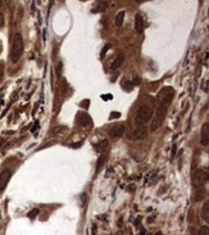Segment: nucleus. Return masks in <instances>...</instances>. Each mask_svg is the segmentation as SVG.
Here are the masks:
<instances>
[{
    "mask_svg": "<svg viewBox=\"0 0 209 235\" xmlns=\"http://www.w3.org/2000/svg\"><path fill=\"white\" fill-rule=\"evenodd\" d=\"M80 197H81L80 199H81V201H82V205H84V204H85V203H86V199H87L86 194H82Z\"/></svg>",
    "mask_w": 209,
    "mask_h": 235,
    "instance_id": "obj_29",
    "label": "nucleus"
},
{
    "mask_svg": "<svg viewBox=\"0 0 209 235\" xmlns=\"http://www.w3.org/2000/svg\"><path fill=\"white\" fill-rule=\"evenodd\" d=\"M121 116H122V114L120 112H112L110 115V118L111 119H117V118H120Z\"/></svg>",
    "mask_w": 209,
    "mask_h": 235,
    "instance_id": "obj_25",
    "label": "nucleus"
},
{
    "mask_svg": "<svg viewBox=\"0 0 209 235\" xmlns=\"http://www.w3.org/2000/svg\"><path fill=\"white\" fill-rule=\"evenodd\" d=\"M176 145H173V148H172V155H171L172 159H173V157L176 156Z\"/></svg>",
    "mask_w": 209,
    "mask_h": 235,
    "instance_id": "obj_27",
    "label": "nucleus"
},
{
    "mask_svg": "<svg viewBox=\"0 0 209 235\" xmlns=\"http://www.w3.org/2000/svg\"><path fill=\"white\" fill-rule=\"evenodd\" d=\"M200 141L203 145H207L209 143V124H208V122H205L201 127Z\"/></svg>",
    "mask_w": 209,
    "mask_h": 235,
    "instance_id": "obj_9",
    "label": "nucleus"
},
{
    "mask_svg": "<svg viewBox=\"0 0 209 235\" xmlns=\"http://www.w3.org/2000/svg\"><path fill=\"white\" fill-rule=\"evenodd\" d=\"M2 6V2L1 1H0V7H1Z\"/></svg>",
    "mask_w": 209,
    "mask_h": 235,
    "instance_id": "obj_35",
    "label": "nucleus"
},
{
    "mask_svg": "<svg viewBox=\"0 0 209 235\" xmlns=\"http://www.w3.org/2000/svg\"><path fill=\"white\" fill-rule=\"evenodd\" d=\"M39 121H37L36 124H35V125H34V128H32L31 131H32V132H35L37 129H39Z\"/></svg>",
    "mask_w": 209,
    "mask_h": 235,
    "instance_id": "obj_31",
    "label": "nucleus"
},
{
    "mask_svg": "<svg viewBox=\"0 0 209 235\" xmlns=\"http://www.w3.org/2000/svg\"><path fill=\"white\" fill-rule=\"evenodd\" d=\"M83 145V141H80V142H76V143H73V144H70V147L72 148H81Z\"/></svg>",
    "mask_w": 209,
    "mask_h": 235,
    "instance_id": "obj_22",
    "label": "nucleus"
},
{
    "mask_svg": "<svg viewBox=\"0 0 209 235\" xmlns=\"http://www.w3.org/2000/svg\"><path fill=\"white\" fill-rule=\"evenodd\" d=\"M131 83H132V85L134 86H137V85H139L140 84V78L139 77H134L133 78V80L131 81Z\"/></svg>",
    "mask_w": 209,
    "mask_h": 235,
    "instance_id": "obj_26",
    "label": "nucleus"
},
{
    "mask_svg": "<svg viewBox=\"0 0 209 235\" xmlns=\"http://www.w3.org/2000/svg\"><path fill=\"white\" fill-rule=\"evenodd\" d=\"M201 89H202V91H204L206 94L208 93V89H209V82H208V80H206L205 82H203V83H202Z\"/></svg>",
    "mask_w": 209,
    "mask_h": 235,
    "instance_id": "obj_23",
    "label": "nucleus"
},
{
    "mask_svg": "<svg viewBox=\"0 0 209 235\" xmlns=\"http://www.w3.org/2000/svg\"><path fill=\"white\" fill-rule=\"evenodd\" d=\"M23 53V40L19 33H16L14 38L12 52H11V59L13 63H18Z\"/></svg>",
    "mask_w": 209,
    "mask_h": 235,
    "instance_id": "obj_3",
    "label": "nucleus"
},
{
    "mask_svg": "<svg viewBox=\"0 0 209 235\" xmlns=\"http://www.w3.org/2000/svg\"><path fill=\"white\" fill-rule=\"evenodd\" d=\"M197 235H209V227L208 226H202L200 228V231Z\"/></svg>",
    "mask_w": 209,
    "mask_h": 235,
    "instance_id": "obj_18",
    "label": "nucleus"
},
{
    "mask_svg": "<svg viewBox=\"0 0 209 235\" xmlns=\"http://www.w3.org/2000/svg\"><path fill=\"white\" fill-rule=\"evenodd\" d=\"M169 106L170 105L165 104V103H160L159 104V106H158V108L156 110V113L153 117V119H152V121H151L150 128H149L150 132H155L158 128L161 127L164 121H165V119H166Z\"/></svg>",
    "mask_w": 209,
    "mask_h": 235,
    "instance_id": "obj_1",
    "label": "nucleus"
},
{
    "mask_svg": "<svg viewBox=\"0 0 209 235\" xmlns=\"http://www.w3.org/2000/svg\"><path fill=\"white\" fill-rule=\"evenodd\" d=\"M111 48V44L110 43H107V44H105V46H103V48L101 49V51H100V57L101 58H103L104 56H105V54L107 53V51Z\"/></svg>",
    "mask_w": 209,
    "mask_h": 235,
    "instance_id": "obj_19",
    "label": "nucleus"
},
{
    "mask_svg": "<svg viewBox=\"0 0 209 235\" xmlns=\"http://www.w3.org/2000/svg\"><path fill=\"white\" fill-rule=\"evenodd\" d=\"M62 69H63V64H62V62H59L58 64V66H57V76H61V73H62Z\"/></svg>",
    "mask_w": 209,
    "mask_h": 235,
    "instance_id": "obj_24",
    "label": "nucleus"
},
{
    "mask_svg": "<svg viewBox=\"0 0 209 235\" xmlns=\"http://www.w3.org/2000/svg\"><path fill=\"white\" fill-rule=\"evenodd\" d=\"M155 235H163V233H162L161 231H158V232L155 233Z\"/></svg>",
    "mask_w": 209,
    "mask_h": 235,
    "instance_id": "obj_34",
    "label": "nucleus"
},
{
    "mask_svg": "<svg viewBox=\"0 0 209 235\" xmlns=\"http://www.w3.org/2000/svg\"><path fill=\"white\" fill-rule=\"evenodd\" d=\"M204 194H205V190L202 189V188H197V193H196V198L195 200L196 201H200L203 199L204 197Z\"/></svg>",
    "mask_w": 209,
    "mask_h": 235,
    "instance_id": "obj_17",
    "label": "nucleus"
},
{
    "mask_svg": "<svg viewBox=\"0 0 209 235\" xmlns=\"http://www.w3.org/2000/svg\"><path fill=\"white\" fill-rule=\"evenodd\" d=\"M123 62H124V55L122 54V55H120V56H118V57L116 58V60H115L114 62L112 63V65H111V70H118V68H120V66H122Z\"/></svg>",
    "mask_w": 209,
    "mask_h": 235,
    "instance_id": "obj_11",
    "label": "nucleus"
},
{
    "mask_svg": "<svg viewBox=\"0 0 209 235\" xmlns=\"http://www.w3.org/2000/svg\"><path fill=\"white\" fill-rule=\"evenodd\" d=\"M201 217L206 223H209V203L208 201H205V203L202 206Z\"/></svg>",
    "mask_w": 209,
    "mask_h": 235,
    "instance_id": "obj_13",
    "label": "nucleus"
},
{
    "mask_svg": "<svg viewBox=\"0 0 209 235\" xmlns=\"http://www.w3.org/2000/svg\"><path fill=\"white\" fill-rule=\"evenodd\" d=\"M124 14H125V13H124V11H122V12H120L117 15L116 19H115V23H116V25L118 27H120V26L122 25L123 19H124Z\"/></svg>",
    "mask_w": 209,
    "mask_h": 235,
    "instance_id": "obj_15",
    "label": "nucleus"
},
{
    "mask_svg": "<svg viewBox=\"0 0 209 235\" xmlns=\"http://www.w3.org/2000/svg\"><path fill=\"white\" fill-rule=\"evenodd\" d=\"M122 87H123V89H125V90L127 91V88H128V91L130 92V91H132V88H133V85H132V83H131V81H128V80H125L123 82V84H122Z\"/></svg>",
    "mask_w": 209,
    "mask_h": 235,
    "instance_id": "obj_21",
    "label": "nucleus"
},
{
    "mask_svg": "<svg viewBox=\"0 0 209 235\" xmlns=\"http://www.w3.org/2000/svg\"><path fill=\"white\" fill-rule=\"evenodd\" d=\"M97 231H98V226L95 223H93L92 226V235H97Z\"/></svg>",
    "mask_w": 209,
    "mask_h": 235,
    "instance_id": "obj_28",
    "label": "nucleus"
},
{
    "mask_svg": "<svg viewBox=\"0 0 209 235\" xmlns=\"http://www.w3.org/2000/svg\"><path fill=\"white\" fill-rule=\"evenodd\" d=\"M124 132H125V127H124V125H122V124H115L112 127H110V129L108 130L109 135L112 137H115V138L122 136Z\"/></svg>",
    "mask_w": 209,
    "mask_h": 235,
    "instance_id": "obj_7",
    "label": "nucleus"
},
{
    "mask_svg": "<svg viewBox=\"0 0 209 235\" xmlns=\"http://www.w3.org/2000/svg\"><path fill=\"white\" fill-rule=\"evenodd\" d=\"M0 218H1V215H0Z\"/></svg>",
    "mask_w": 209,
    "mask_h": 235,
    "instance_id": "obj_36",
    "label": "nucleus"
},
{
    "mask_svg": "<svg viewBox=\"0 0 209 235\" xmlns=\"http://www.w3.org/2000/svg\"><path fill=\"white\" fill-rule=\"evenodd\" d=\"M107 147H108V141L107 140H102V141L94 145V148L97 152H103L107 148Z\"/></svg>",
    "mask_w": 209,
    "mask_h": 235,
    "instance_id": "obj_12",
    "label": "nucleus"
},
{
    "mask_svg": "<svg viewBox=\"0 0 209 235\" xmlns=\"http://www.w3.org/2000/svg\"><path fill=\"white\" fill-rule=\"evenodd\" d=\"M152 116H153V112H152V109L148 105L140 106L137 110L136 117H135V124L138 126L146 125L148 122H149Z\"/></svg>",
    "mask_w": 209,
    "mask_h": 235,
    "instance_id": "obj_2",
    "label": "nucleus"
},
{
    "mask_svg": "<svg viewBox=\"0 0 209 235\" xmlns=\"http://www.w3.org/2000/svg\"><path fill=\"white\" fill-rule=\"evenodd\" d=\"M145 28V22H144V19L143 16L140 14H137L136 16H135V29L138 33H142L144 31Z\"/></svg>",
    "mask_w": 209,
    "mask_h": 235,
    "instance_id": "obj_10",
    "label": "nucleus"
},
{
    "mask_svg": "<svg viewBox=\"0 0 209 235\" xmlns=\"http://www.w3.org/2000/svg\"><path fill=\"white\" fill-rule=\"evenodd\" d=\"M5 23V20H4V15L0 13V27H3Z\"/></svg>",
    "mask_w": 209,
    "mask_h": 235,
    "instance_id": "obj_30",
    "label": "nucleus"
},
{
    "mask_svg": "<svg viewBox=\"0 0 209 235\" xmlns=\"http://www.w3.org/2000/svg\"><path fill=\"white\" fill-rule=\"evenodd\" d=\"M3 76V69L0 66V78H1Z\"/></svg>",
    "mask_w": 209,
    "mask_h": 235,
    "instance_id": "obj_32",
    "label": "nucleus"
},
{
    "mask_svg": "<svg viewBox=\"0 0 209 235\" xmlns=\"http://www.w3.org/2000/svg\"><path fill=\"white\" fill-rule=\"evenodd\" d=\"M105 160H106V157L105 155H100L99 158L98 159L97 161V169H95V175H98V173L102 170V168L104 166V163H105Z\"/></svg>",
    "mask_w": 209,
    "mask_h": 235,
    "instance_id": "obj_14",
    "label": "nucleus"
},
{
    "mask_svg": "<svg viewBox=\"0 0 209 235\" xmlns=\"http://www.w3.org/2000/svg\"><path fill=\"white\" fill-rule=\"evenodd\" d=\"M149 133V128L146 125H142V126H138V128H136L132 133L130 138L134 141H139V140H144L145 138H146Z\"/></svg>",
    "mask_w": 209,
    "mask_h": 235,
    "instance_id": "obj_5",
    "label": "nucleus"
},
{
    "mask_svg": "<svg viewBox=\"0 0 209 235\" xmlns=\"http://www.w3.org/2000/svg\"><path fill=\"white\" fill-rule=\"evenodd\" d=\"M39 210L38 209V208H34V209H32L30 212H28V214H27V216L30 218V219H34L38 214H39Z\"/></svg>",
    "mask_w": 209,
    "mask_h": 235,
    "instance_id": "obj_20",
    "label": "nucleus"
},
{
    "mask_svg": "<svg viewBox=\"0 0 209 235\" xmlns=\"http://www.w3.org/2000/svg\"><path fill=\"white\" fill-rule=\"evenodd\" d=\"M13 172L10 169H4L0 173V193H2L6 188L9 180L12 177Z\"/></svg>",
    "mask_w": 209,
    "mask_h": 235,
    "instance_id": "obj_6",
    "label": "nucleus"
},
{
    "mask_svg": "<svg viewBox=\"0 0 209 235\" xmlns=\"http://www.w3.org/2000/svg\"><path fill=\"white\" fill-rule=\"evenodd\" d=\"M76 121L82 126H88L91 124V117L85 112H78L76 115Z\"/></svg>",
    "mask_w": 209,
    "mask_h": 235,
    "instance_id": "obj_8",
    "label": "nucleus"
},
{
    "mask_svg": "<svg viewBox=\"0 0 209 235\" xmlns=\"http://www.w3.org/2000/svg\"><path fill=\"white\" fill-rule=\"evenodd\" d=\"M153 218L154 217H151V218L149 217V219H148V223H152V222H153Z\"/></svg>",
    "mask_w": 209,
    "mask_h": 235,
    "instance_id": "obj_33",
    "label": "nucleus"
},
{
    "mask_svg": "<svg viewBox=\"0 0 209 235\" xmlns=\"http://www.w3.org/2000/svg\"><path fill=\"white\" fill-rule=\"evenodd\" d=\"M208 180V175L203 170H197L193 175V185L196 188H200Z\"/></svg>",
    "mask_w": 209,
    "mask_h": 235,
    "instance_id": "obj_4",
    "label": "nucleus"
},
{
    "mask_svg": "<svg viewBox=\"0 0 209 235\" xmlns=\"http://www.w3.org/2000/svg\"><path fill=\"white\" fill-rule=\"evenodd\" d=\"M107 8V2H100L95 9H93V13H102Z\"/></svg>",
    "mask_w": 209,
    "mask_h": 235,
    "instance_id": "obj_16",
    "label": "nucleus"
}]
</instances>
